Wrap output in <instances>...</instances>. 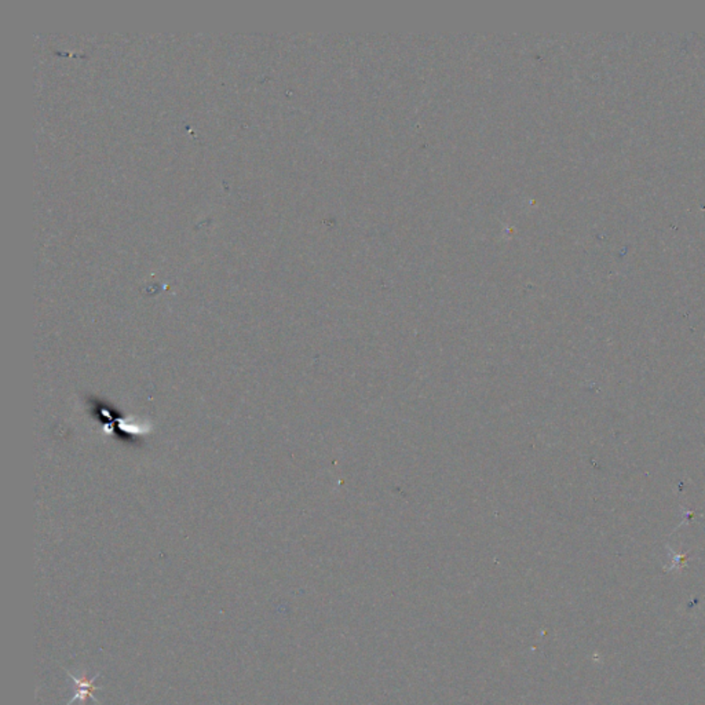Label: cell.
I'll list each match as a JSON object with an SVG mask.
<instances>
[{
    "label": "cell",
    "instance_id": "6da1fadb",
    "mask_svg": "<svg viewBox=\"0 0 705 705\" xmlns=\"http://www.w3.org/2000/svg\"><path fill=\"white\" fill-rule=\"evenodd\" d=\"M68 675L73 679L76 687L75 697H73L72 701L69 702V705L73 704L75 701H86V700L89 699H93L94 701L99 702L98 700L96 699V696H94V692L99 689V687L94 684V681H96L99 675H96L91 679L87 678V676L78 678V676L72 675L71 673H68Z\"/></svg>",
    "mask_w": 705,
    "mask_h": 705
}]
</instances>
